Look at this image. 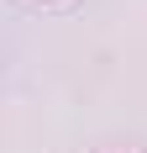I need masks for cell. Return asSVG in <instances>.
Listing matches in <instances>:
<instances>
[]
</instances>
